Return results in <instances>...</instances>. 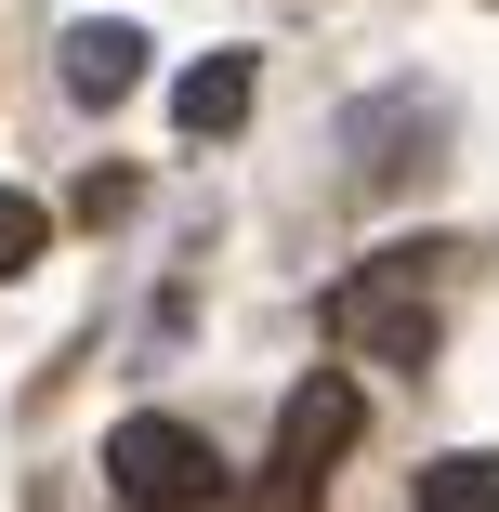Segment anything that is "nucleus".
Masks as SVG:
<instances>
[{
	"label": "nucleus",
	"mask_w": 499,
	"mask_h": 512,
	"mask_svg": "<svg viewBox=\"0 0 499 512\" xmlns=\"http://www.w3.org/2000/svg\"><path fill=\"white\" fill-rule=\"evenodd\" d=\"M66 92L79 106H119V92H145V27H119V14H92V27H66Z\"/></svg>",
	"instance_id": "4"
},
{
	"label": "nucleus",
	"mask_w": 499,
	"mask_h": 512,
	"mask_svg": "<svg viewBox=\"0 0 499 512\" xmlns=\"http://www.w3.org/2000/svg\"><path fill=\"white\" fill-rule=\"evenodd\" d=\"M106 486L132 512H211L224 499V460H211V434H184L171 407H132V421L106 434Z\"/></svg>",
	"instance_id": "2"
},
{
	"label": "nucleus",
	"mask_w": 499,
	"mask_h": 512,
	"mask_svg": "<svg viewBox=\"0 0 499 512\" xmlns=\"http://www.w3.org/2000/svg\"><path fill=\"white\" fill-rule=\"evenodd\" d=\"M329 499V473H303V460H263V486L237 499V512H316Z\"/></svg>",
	"instance_id": "8"
},
{
	"label": "nucleus",
	"mask_w": 499,
	"mask_h": 512,
	"mask_svg": "<svg viewBox=\"0 0 499 512\" xmlns=\"http://www.w3.org/2000/svg\"><path fill=\"white\" fill-rule=\"evenodd\" d=\"M421 512H499V447H447V460H421Z\"/></svg>",
	"instance_id": "6"
},
{
	"label": "nucleus",
	"mask_w": 499,
	"mask_h": 512,
	"mask_svg": "<svg viewBox=\"0 0 499 512\" xmlns=\"http://www.w3.org/2000/svg\"><path fill=\"white\" fill-rule=\"evenodd\" d=\"M40 250H53V211H40L27 184H0V289H14V276H27Z\"/></svg>",
	"instance_id": "7"
},
{
	"label": "nucleus",
	"mask_w": 499,
	"mask_h": 512,
	"mask_svg": "<svg viewBox=\"0 0 499 512\" xmlns=\"http://www.w3.org/2000/svg\"><path fill=\"white\" fill-rule=\"evenodd\" d=\"M486 14H499V0H486Z\"/></svg>",
	"instance_id": "9"
},
{
	"label": "nucleus",
	"mask_w": 499,
	"mask_h": 512,
	"mask_svg": "<svg viewBox=\"0 0 499 512\" xmlns=\"http://www.w3.org/2000/svg\"><path fill=\"white\" fill-rule=\"evenodd\" d=\"M329 342H342V355H394V368H421V355H434V276H421V250L355 263V276L329 289Z\"/></svg>",
	"instance_id": "1"
},
{
	"label": "nucleus",
	"mask_w": 499,
	"mask_h": 512,
	"mask_svg": "<svg viewBox=\"0 0 499 512\" xmlns=\"http://www.w3.org/2000/svg\"><path fill=\"white\" fill-rule=\"evenodd\" d=\"M171 119H184L197 145H224V132L250 119V53H211V66H184V92H171Z\"/></svg>",
	"instance_id": "5"
},
{
	"label": "nucleus",
	"mask_w": 499,
	"mask_h": 512,
	"mask_svg": "<svg viewBox=\"0 0 499 512\" xmlns=\"http://www.w3.org/2000/svg\"><path fill=\"white\" fill-rule=\"evenodd\" d=\"M355 421H368V394H355L342 368H316V381H289V407H276V460H303V473H329V460L355 447Z\"/></svg>",
	"instance_id": "3"
}]
</instances>
